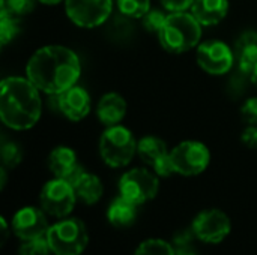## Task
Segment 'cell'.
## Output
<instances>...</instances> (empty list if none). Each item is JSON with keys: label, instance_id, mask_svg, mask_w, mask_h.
Instances as JSON below:
<instances>
[{"label": "cell", "instance_id": "cell-1", "mask_svg": "<svg viewBox=\"0 0 257 255\" xmlns=\"http://www.w3.org/2000/svg\"><path fill=\"white\" fill-rule=\"evenodd\" d=\"M81 62L75 51L63 45H45L27 62L26 77L47 95H60L77 84Z\"/></svg>", "mask_w": 257, "mask_h": 255}, {"label": "cell", "instance_id": "cell-2", "mask_svg": "<svg viewBox=\"0 0 257 255\" xmlns=\"http://www.w3.org/2000/svg\"><path fill=\"white\" fill-rule=\"evenodd\" d=\"M42 113L39 89L26 77H6L0 84V117L14 131L33 128Z\"/></svg>", "mask_w": 257, "mask_h": 255}, {"label": "cell", "instance_id": "cell-3", "mask_svg": "<svg viewBox=\"0 0 257 255\" xmlns=\"http://www.w3.org/2000/svg\"><path fill=\"white\" fill-rule=\"evenodd\" d=\"M202 38V24L191 12H172L158 33L161 47L172 54H182L199 47Z\"/></svg>", "mask_w": 257, "mask_h": 255}, {"label": "cell", "instance_id": "cell-4", "mask_svg": "<svg viewBox=\"0 0 257 255\" xmlns=\"http://www.w3.org/2000/svg\"><path fill=\"white\" fill-rule=\"evenodd\" d=\"M102 161L111 168L126 167L137 153V141L133 132L120 125L107 126L99 140Z\"/></svg>", "mask_w": 257, "mask_h": 255}, {"label": "cell", "instance_id": "cell-5", "mask_svg": "<svg viewBox=\"0 0 257 255\" xmlns=\"http://www.w3.org/2000/svg\"><path fill=\"white\" fill-rule=\"evenodd\" d=\"M45 237L56 255H80L89 243L87 228L77 218H66L51 225Z\"/></svg>", "mask_w": 257, "mask_h": 255}, {"label": "cell", "instance_id": "cell-6", "mask_svg": "<svg viewBox=\"0 0 257 255\" xmlns=\"http://www.w3.org/2000/svg\"><path fill=\"white\" fill-rule=\"evenodd\" d=\"M170 159L176 174L191 177L203 173L208 168L211 162V152L206 144L187 140L172 149Z\"/></svg>", "mask_w": 257, "mask_h": 255}, {"label": "cell", "instance_id": "cell-7", "mask_svg": "<svg viewBox=\"0 0 257 255\" xmlns=\"http://www.w3.org/2000/svg\"><path fill=\"white\" fill-rule=\"evenodd\" d=\"M160 182L155 173L145 168H133L119 180L120 197L140 206L151 201L158 194Z\"/></svg>", "mask_w": 257, "mask_h": 255}, {"label": "cell", "instance_id": "cell-8", "mask_svg": "<svg viewBox=\"0 0 257 255\" xmlns=\"http://www.w3.org/2000/svg\"><path fill=\"white\" fill-rule=\"evenodd\" d=\"M39 200L45 213L54 218H66L75 206L77 194L69 182L54 177L44 185Z\"/></svg>", "mask_w": 257, "mask_h": 255}, {"label": "cell", "instance_id": "cell-9", "mask_svg": "<svg viewBox=\"0 0 257 255\" xmlns=\"http://www.w3.org/2000/svg\"><path fill=\"white\" fill-rule=\"evenodd\" d=\"M65 11L75 26L93 29L108 20L113 0H65Z\"/></svg>", "mask_w": 257, "mask_h": 255}, {"label": "cell", "instance_id": "cell-10", "mask_svg": "<svg viewBox=\"0 0 257 255\" xmlns=\"http://www.w3.org/2000/svg\"><path fill=\"white\" fill-rule=\"evenodd\" d=\"M197 63L209 75L227 74L236 60L235 53L223 41L211 39L200 42L197 47Z\"/></svg>", "mask_w": 257, "mask_h": 255}, {"label": "cell", "instance_id": "cell-11", "mask_svg": "<svg viewBox=\"0 0 257 255\" xmlns=\"http://www.w3.org/2000/svg\"><path fill=\"white\" fill-rule=\"evenodd\" d=\"M191 228L199 240L205 243H220L229 236L232 222L224 212L218 209H209L200 212L194 218Z\"/></svg>", "mask_w": 257, "mask_h": 255}, {"label": "cell", "instance_id": "cell-12", "mask_svg": "<svg viewBox=\"0 0 257 255\" xmlns=\"http://www.w3.org/2000/svg\"><path fill=\"white\" fill-rule=\"evenodd\" d=\"M48 222L45 218V212L42 209L27 206L20 209L12 219L14 234L21 240H30L47 236Z\"/></svg>", "mask_w": 257, "mask_h": 255}, {"label": "cell", "instance_id": "cell-13", "mask_svg": "<svg viewBox=\"0 0 257 255\" xmlns=\"http://www.w3.org/2000/svg\"><path fill=\"white\" fill-rule=\"evenodd\" d=\"M48 168L54 177L63 179L71 185H74L75 180L86 171L80 165L75 152L66 146H57L51 150L48 156Z\"/></svg>", "mask_w": 257, "mask_h": 255}, {"label": "cell", "instance_id": "cell-14", "mask_svg": "<svg viewBox=\"0 0 257 255\" xmlns=\"http://www.w3.org/2000/svg\"><path fill=\"white\" fill-rule=\"evenodd\" d=\"M57 102L62 114L71 122L83 120L92 108V99L86 89L80 86H72L63 93L57 95Z\"/></svg>", "mask_w": 257, "mask_h": 255}, {"label": "cell", "instance_id": "cell-15", "mask_svg": "<svg viewBox=\"0 0 257 255\" xmlns=\"http://www.w3.org/2000/svg\"><path fill=\"white\" fill-rule=\"evenodd\" d=\"M126 114V101L122 95L116 92L105 93L98 105H96V116L99 122L105 126L119 125Z\"/></svg>", "mask_w": 257, "mask_h": 255}, {"label": "cell", "instance_id": "cell-16", "mask_svg": "<svg viewBox=\"0 0 257 255\" xmlns=\"http://www.w3.org/2000/svg\"><path fill=\"white\" fill-rule=\"evenodd\" d=\"M229 11V0H194L190 12L202 26L221 23Z\"/></svg>", "mask_w": 257, "mask_h": 255}, {"label": "cell", "instance_id": "cell-17", "mask_svg": "<svg viewBox=\"0 0 257 255\" xmlns=\"http://www.w3.org/2000/svg\"><path fill=\"white\" fill-rule=\"evenodd\" d=\"M77 194V198L81 200L86 204H95L101 200L104 194V186L102 182L99 180L98 176L84 171L72 185Z\"/></svg>", "mask_w": 257, "mask_h": 255}, {"label": "cell", "instance_id": "cell-18", "mask_svg": "<svg viewBox=\"0 0 257 255\" xmlns=\"http://www.w3.org/2000/svg\"><path fill=\"white\" fill-rule=\"evenodd\" d=\"M107 218L111 225L125 228L130 227L137 218V204L128 201L123 197H117L107 209Z\"/></svg>", "mask_w": 257, "mask_h": 255}, {"label": "cell", "instance_id": "cell-19", "mask_svg": "<svg viewBox=\"0 0 257 255\" xmlns=\"http://www.w3.org/2000/svg\"><path fill=\"white\" fill-rule=\"evenodd\" d=\"M169 153L170 152L167 150L166 143L158 137L148 135L137 141V155L145 164L151 167H154L158 161L166 158Z\"/></svg>", "mask_w": 257, "mask_h": 255}, {"label": "cell", "instance_id": "cell-20", "mask_svg": "<svg viewBox=\"0 0 257 255\" xmlns=\"http://www.w3.org/2000/svg\"><path fill=\"white\" fill-rule=\"evenodd\" d=\"M20 17L12 15L3 5L0 6V45L6 47L20 33Z\"/></svg>", "mask_w": 257, "mask_h": 255}, {"label": "cell", "instance_id": "cell-21", "mask_svg": "<svg viewBox=\"0 0 257 255\" xmlns=\"http://www.w3.org/2000/svg\"><path fill=\"white\" fill-rule=\"evenodd\" d=\"M235 57L238 62V71L247 77H251L257 66V42L235 47Z\"/></svg>", "mask_w": 257, "mask_h": 255}, {"label": "cell", "instance_id": "cell-22", "mask_svg": "<svg viewBox=\"0 0 257 255\" xmlns=\"http://www.w3.org/2000/svg\"><path fill=\"white\" fill-rule=\"evenodd\" d=\"M117 9L131 20H140L151 9V0H117Z\"/></svg>", "mask_w": 257, "mask_h": 255}, {"label": "cell", "instance_id": "cell-23", "mask_svg": "<svg viewBox=\"0 0 257 255\" xmlns=\"http://www.w3.org/2000/svg\"><path fill=\"white\" fill-rule=\"evenodd\" d=\"M134 255H175V248L161 239H148L142 242Z\"/></svg>", "mask_w": 257, "mask_h": 255}, {"label": "cell", "instance_id": "cell-24", "mask_svg": "<svg viewBox=\"0 0 257 255\" xmlns=\"http://www.w3.org/2000/svg\"><path fill=\"white\" fill-rule=\"evenodd\" d=\"M0 155H2V162L5 168H15L17 165H20L23 159L21 147L14 141H5L0 149Z\"/></svg>", "mask_w": 257, "mask_h": 255}, {"label": "cell", "instance_id": "cell-25", "mask_svg": "<svg viewBox=\"0 0 257 255\" xmlns=\"http://www.w3.org/2000/svg\"><path fill=\"white\" fill-rule=\"evenodd\" d=\"M167 15L169 14H166L164 11H160V9H149L142 18H140V21H142V26L148 30V32H151V33H160V30H161V27L164 26V23H166V18H167Z\"/></svg>", "mask_w": 257, "mask_h": 255}, {"label": "cell", "instance_id": "cell-26", "mask_svg": "<svg viewBox=\"0 0 257 255\" xmlns=\"http://www.w3.org/2000/svg\"><path fill=\"white\" fill-rule=\"evenodd\" d=\"M51 252L47 237H38L30 240H23V245L20 246V255H48Z\"/></svg>", "mask_w": 257, "mask_h": 255}, {"label": "cell", "instance_id": "cell-27", "mask_svg": "<svg viewBox=\"0 0 257 255\" xmlns=\"http://www.w3.org/2000/svg\"><path fill=\"white\" fill-rule=\"evenodd\" d=\"M36 0H2V5L15 17H24L35 8Z\"/></svg>", "mask_w": 257, "mask_h": 255}, {"label": "cell", "instance_id": "cell-28", "mask_svg": "<svg viewBox=\"0 0 257 255\" xmlns=\"http://www.w3.org/2000/svg\"><path fill=\"white\" fill-rule=\"evenodd\" d=\"M241 116L247 125H257V96L248 98L241 107Z\"/></svg>", "mask_w": 257, "mask_h": 255}, {"label": "cell", "instance_id": "cell-29", "mask_svg": "<svg viewBox=\"0 0 257 255\" xmlns=\"http://www.w3.org/2000/svg\"><path fill=\"white\" fill-rule=\"evenodd\" d=\"M166 11L169 12H184L188 11L194 0H160Z\"/></svg>", "mask_w": 257, "mask_h": 255}, {"label": "cell", "instance_id": "cell-30", "mask_svg": "<svg viewBox=\"0 0 257 255\" xmlns=\"http://www.w3.org/2000/svg\"><path fill=\"white\" fill-rule=\"evenodd\" d=\"M194 231L191 230H179L175 233L173 236V245L175 248H181V246H190L193 239H194Z\"/></svg>", "mask_w": 257, "mask_h": 255}, {"label": "cell", "instance_id": "cell-31", "mask_svg": "<svg viewBox=\"0 0 257 255\" xmlns=\"http://www.w3.org/2000/svg\"><path fill=\"white\" fill-rule=\"evenodd\" d=\"M241 140L248 149H257V125H248L244 129Z\"/></svg>", "mask_w": 257, "mask_h": 255}, {"label": "cell", "instance_id": "cell-32", "mask_svg": "<svg viewBox=\"0 0 257 255\" xmlns=\"http://www.w3.org/2000/svg\"><path fill=\"white\" fill-rule=\"evenodd\" d=\"M175 255H197V252L193 249V246H181V248H175Z\"/></svg>", "mask_w": 257, "mask_h": 255}, {"label": "cell", "instance_id": "cell-33", "mask_svg": "<svg viewBox=\"0 0 257 255\" xmlns=\"http://www.w3.org/2000/svg\"><path fill=\"white\" fill-rule=\"evenodd\" d=\"M0 222H2V228H3L2 243H5V242H6V239H8V224H6V219H5V218H2V219H0Z\"/></svg>", "mask_w": 257, "mask_h": 255}, {"label": "cell", "instance_id": "cell-34", "mask_svg": "<svg viewBox=\"0 0 257 255\" xmlns=\"http://www.w3.org/2000/svg\"><path fill=\"white\" fill-rule=\"evenodd\" d=\"M39 3L42 5H48V6H54V5H59L60 2H65V0H38Z\"/></svg>", "mask_w": 257, "mask_h": 255}, {"label": "cell", "instance_id": "cell-35", "mask_svg": "<svg viewBox=\"0 0 257 255\" xmlns=\"http://www.w3.org/2000/svg\"><path fill=\"white\" fill-rule=\"evenodd\" d=\"M250 80L253 81V84H254V86H257V66H256V69L253 71V74H251Z\"/></svg>", "mask_w": 257, "mask_h": 255}]
</instances>
